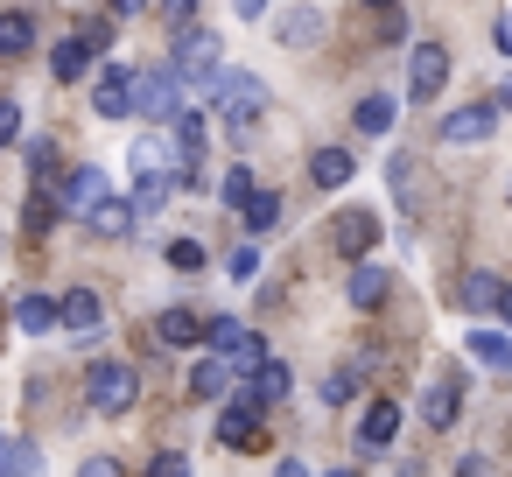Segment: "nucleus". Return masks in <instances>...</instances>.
<instances>
[{
  "label": "nucleus",
  "instance_id": "obj_1",
  "mask_svg": "<svg viewBox=\"0 0 512 477\" xmlns=\"http://www.w3.org/2000/svg\"><path fill=\"white\" fill-rule=\"evenodd\" d=\"M218 71H225V50H218V36H211V29H176V57H169V78H176V92L190 99V92L218 85Z\"/></svg>",
  "mask_w": 512,
  "mask_h": 477
},
{
  "label": "nucleus",
  "instance_id": "obj_2",
  "mask_svg": "<svg viewBox=\"0 0 512 477\" xmlns=\"http://www.w3.org/2000/svg\"><path fill=\"white\" fill-rule=\"evenodd\" d=\"M211 92H218V113H225V127H232V134L267 120V85H260L253 71H239V78H232V71H218V85H211Z\"/></svg>",
  "mask_w": 512,
  "mask_h": 477
},
{
  "label": "nucleus",
  "instance_id": "obj_3",
  "mask_svg": "<svg viewBox=\"0 0 512 477\" xmlns=\"http://www.w3.org/2000/svg\"><path fill=\"white\" fill-rule=\"evenodd\" d=\"M85 393H92V407H99V414H127V407H134V393H141V372H134L127 358H99V365L85 372Z\"/></svg>",
  "mask_w": 512,
  "mask_h": 477
},
{
  "label": "nucleus",
  "instance_id": "obj_4",
  "mask_svg": "<svg viewBox=\"0 0 512 477\" xmlns=\"http://www.w3.org/2000/svg\"><path fill=\"white\" fill-rule=\"evenodd\" d=\"M449 85V50L442 43H414L407 50V106H428Z\"/></svg>",
  "mask_w": 512,
  "mask_h": 477
},
{
  "label": "nucleus",
  "instance_id": "obj_5",
  "mask_svg": "<svg viewBox=\"0 0 512 477\" xmlns=\"http://www.w3.org/2000/svg\"><path fill=\"white\" fill-rule=\"evenodd\" d=\"M176 106H183V92H176V78H169V71H134L127 113H141V120H169Z\"/></svg>",
  "mask_w": 512,
  "mask_h": 477
},
{
  "label": "nucleus",
  "instance_id": "obj_6",
  "mask_svg": "<svg viewBox=\"0 0 512 477\" xmlns=\"http://www.w3.org/2000/svg\"><path fill=\"white\" fill-rule=\"evenodd\" d=\"M127 169H134V176H169V183H190V176H183V148H176L169 134H141V141H134V155H127Z\"/></svg>",
  "mask_w": 512,
  "mask_h": 477
},
{
  "label": "nucleus",
  "instance_id": "obj_7",
  "mask_svg": "<svg viewBox=\"0 0 512 477\" xmlns=\"http://www.w3.org/2000/svg\"><path fill=\"white\" fill-rule=\"evenodd\" d=\"M57 323L71 330V344H99V337H106V309H99L92 288H71V295L57 302Z\"/></svg>",
  "mask_w": 512,
  "mask_h": 477
},
{
  "label": "nucleus",
  "instance_id": "obj_8",
  "mask_svg": "<svg viewBox=\"0 0 512 477\" xmlns=\"http://www.w3.org/2000/svg\"><path fill=\"white\" fill-rule=\"evenodd\" d=\"M239 393H246V400H260V407H274V400H288V393H295V372H288L281 358H260V365L239 379Z\"/></svg>",
  "mask_w": 512,
  "mask_h": 477
},
{
  "label": "nucleus",
  "instance_id": "obj_9",
  "mask_svg": "<svg viewBox=\"0 0 512 477\" xmlns=\"http://www.w3.org/2000/svg\"><path fill=\"white\" fill-rule=\"evenodd\" d=\"M127 92H134V71L127 64H106L99 85H92V113L99 120H127Z\"/></svg>",
  "mask_w": 512,
  "mask_h": 477
},
{
  "label": "nucleus",
  "instance_id": "obj_10",
  "mask_svg": "<svg viewBox=\"0 0 512 477\" xmlns=\"http://www.w3.org/2000/svg\"><path fill=\"white\" fill-rule=\"evenodd\" d=\"M491 127H498V106H463V113L442 120V141L449 148H477V141H491Z\"/></svg>",
  "mask_w": 512,
  "mask_h": 477
},
{
  "label": "nucleus",
  "instance_id": "obj_11",
  "mask_svg": "<svg viewBox=\"0 0 512 477\" xmlns=\"http://www.w3.org/2000/svg\"><path fill=\"white\" fill-rule=\"evenodd\" d=\"M57 204H64V211H85V218H92V211L106 204V169H71V183H64V197H57Z\"/></svg>",
  "mask_w": 512,
  "mask_h": 477
},
{
  "label": "nucleus",
  "instance_id": "obj_12",
  "mask_svg": "<svg viewBox=\"0 0 512 477\" xmlns=\"http://www.w3.org/2000/svg\"><path fill=\"white\" fill-rule=\"evenodd\" d=\"M155 344H169V351L204 344V316H190V309H162V316H155Z\"/></svg>",
  "mask_w": 512,
  "mask_h": 477
},
{
  "label": "nucleus",
  "instance_id": "obj_13",
  "mask_svg": "<svg viewBox=\"0 0 512 477\" xmlns=\"http://www.w3.org/2000/svg\"><path fill=\"white\" fill-rule=\"evenodd\" d=\"M393 435H400V400H372L358 421V449H386Z\"/></svg>",
  "mask_w": 512,
  "mask_h": 477
},
{
  "label": "nucleus",
  "instance_id": "obj_14",
  "mask_svg": "<svg viewBox=\"0 0 512 477\" xmlns=\"http://www.w3.org/2000/svg\"><path fill=\"white\" fill-rule=\"evenodd\" d=\"M218 442H260V400H232L225 414H218Z\"/></svg>",
  "mask_w": 512,
  "mask_h": 477
},
{
  "label": "nucleus",
  "instance_id": "obj_15",
  "mask_svg": "<svg viewBox=\"0 0 512 477\" xmlns=\"http://www.w3.org/2000/svg\"><path fill=\"white\" fill-rule=\"evenodd\" d=\"M274 36H281L288 50H316V43H323V15H316V8H295V15L274 22Z\"/></svg>",
  "mask_w": 512,
  "mask_h": 477
},
{
  "label": "nucleus",
  "instance_id": "obj_16",
  "mask_svg": "<svg viewBox=\"0 0 512 477\" xmlns=\"http://www.w3.org/2000/svg\"><path fill=\"white\" fill-rule=\"evenodd\" d=\"M50 71H57L64 85H78V78H92V43H85V36H64V43L50 50Z\"/></svg>",
  "mask_w": 512,
  "mask_h": 477
},
{
  "label": "nucleus",
  "instance_id": "obj_17",
  "mask_svg": "<svg viewBox=\"0 0 512 477\" xmlns=\"http://www.w3.org/2000/svg\"><path fill=\"white\" fill-rule=\"evenodd\" d=\"M351 169H358V162H351V148H316V155H309L316 190H344V183H351Z\"/></svg>",
  "mask_w": 512,
  "mask_h": 477
},
{
  "label": "nucleus",
  "instance_id": "obj_18",
  "mask_svg": "<svg viewBox=\"0 0 512 477\" xmlns=\"http://www.w3.org/2000/svg\"><path fill=\"white\" fill-rule=\"evenodd\" d=\"M330 225H337V246L344 253H372V239H379V218L372 211H337Z\"/></svg>",
  "mask_w": 512,
  "mask_h": 477
},
{
  "label": "nucleus",
  "instance_id": "obj_19",
  "mask_svg": "<svg viewBox=\"0 0 512 477\" xmlns=\"http://www.w3.org/2000/svg\"><path fill=\"white\" fill-rule=\"evenodd\" d=\"M344 295H351V309H379V302H386V267L358 260V267H351V281H344Z\"/></svg>",
  "mask_w": 512,
  "mask_h": 477
},
{
  "label": "nucleus",
  "instance_id": "obj_20",
  "mask_svg": "<svg viewBox=\"0 0 512 477\" xmlns=\"http://www.w3.org/2000/svg\"><path fill=\"white\" fill-rule=\"evenodd\" d=\"M232 379H239V372H232V358H218V351H211V358L190 372V400H218Z\"/></svg>",
  "mask_w": 512,
  "mask_h": 477
},
{
  "label": "nucleus",
  "instance_id": "obj_21",
  "mask_svg": "<svg viewBox=\"0 0 512 477\" xmlns=\"http://www.w3.org/2000/svg\"><path fill=\"white\" fill-rule=\"evenodd\" d=\"M456 407H463V400H456V379H435V386L421 393V421H428V428H456Z\"/></svg>",
  "mask_w": 512,
  "mask_h": 477
},
{
  "label": "nucleus",
  "instance_id": "obj_22",
  "mask_svg": "<svg viewBox=\"0 0 512 477\" xmlns=\"http://www.w3.org/2000/svg\"><path fill=\"white\" fill-rule=\"evenodd\" d=\"M463 351H470L477 365H491V372H512V337H498V330H470Z\"/></svg>",
  "mask_w": 512,
  "mask_h": 477
},
{
  "label": "nucleus",
  "instance_id": "obj_23",
  "mask_svg": "<svg viewBox=\"0 0 512 477\" xmlns=\"http://www.w3.org/2000/svg\"><path fill=\"white\" fill-rule=\"evenodd\" d=\"M169 190H176L169 176H134V204H127V211H134V225H141V218H155V211L169 204Z\"/></svg>",
  "mask_w": 512,
  "mask_h": 477
},
{
  "label": "nucleus",
  "instance_id": "obj_24",
  "mask_svg": "<svg viewBox=\"0 0 512 477\" xmlns=\"http://www.w3.org/2000/svg\"><path fill=\"white\" fill-rule=\"evenodd\" d=\"M498 288H505V281L477 267V274H463V288H456V302H463V309H498Z\"/></svg>",
  "mask_w": 512,
  "mask_h": 477
},
{
  "label": "nucleus",
  "instance_id": "obj_25",
  "mask_svg": "<svg viewBox=\"0 0 512 477\" xmlns=\"http://www.w3.org/2000/svg\"><path fill=\"white\" fill-rule=\"evenodd\" d=\"M36 50V22L29 15H0V57H29Z\"/></svg>",
  "mask_w": 512,
  "mask_h": 477
},
{
  "label": "nucleus",
  "instance_id": "obj_26",
  "mask_svg": "<svg viewBox=\"0 0 512 477\" xmlns=\"http://www.w3.org/2000/svg\"><path fill=\"white\" fill-rule=\"evenodd\" d=\"M239 211H246V232H274V225H281V197H274V190H253Z\"/></svg>",
  "mask_w": 512,
  "mask_h": 477
},
{
  "label": "nucleus",
  "instance_id": "obj_27",
  "mask_svg": "<svg viewBox=\"0 0 512 477\" xmlns=\"http://www.w3.org/2000/svg\"><path fill=\"white\" fill-rule=\"evenodd\" d=\"M92 232H99V239H127V232H134V211H127V204H113V197H106V204H99V211H92Z\"/></svg>",
  "mask_w": 512,
  "mask_h": 477
},
{
  "label": "nucleus",
  "instance_id": "obj_28",
  "mask_svg": "<svg viewBox=\"0 0 512 477\" xmlns=\"http://www.w3.org/2000/svg\"><path fill=\"white\" fill-rule=\"evenodd\" d=\"M15 323H22L29 337H43V330L57 323V302H43V295H22V302H15Z\"/></svg>",
  "mask_w": 512,
  "mask_h": 477
},
{
  "label": "nucleus",
  "instance_id": "obj_29",
  "mask_svg": "<svg viewBox=\"0 0 512 477\" xmlns=\"http://www.w3.org/2000/svg\"><path fill=\"white\" fill-rule=\"evenodd\" d=\"M393 113H400V106H393V99H379V92H372V99H358V134H386V127H393Z\"/></svg>",
  "mask_w": 512,
  "mask_h": 477
},
{
  "label": "nucleus",
  "instance_id": "obj_30",
  "mask_svg": "<svg viewBox=\"0 0 512 477\" xmlns=\"http://www.w3.org/2000/svg\"><path fill=\"white\" fill-rule=\"evenodd\" d=\"M57 211H64V204H57L50 190H36V197L22 204V225H29V232H50V225H57Z\"/></svg>",
  "mask_w": 512,
  "mask_h": 477
},
{
  "label": "nucleus",
  "instance_id": "obj_31",
  "mask_svg": "<svg viewBox=\"0 0 512 477\" xmlns=\"http://www.w3.org/2000/svg\"><path fill=\"white\" fill-rule=\"evenodd\" d=\"M253 190H260V183H253V169H246V162H239V169H225V190H218V197H225V204H232V211H239V204H246V197H253Z\"/></svg>",
  "mask_w": 512,
  "mask_h": 477
},
{
  "label": "nucleus",
  "instance_id": "obj_32",
  "mask_svg": "<svg viewBox=\"0 0 512 477\" xmlns=\"http://www.w3.org/2000/svg\"><path fill=\"white\" fill-rule=\"evenodd\" d=\"M169 267H176V274H197V267H204V246H197V239H169Z\"/></svg>",
  "mask_w": 512,
  "mask_h": 477
},
{
  "label": "nucleus",
  "instance_id": "obj_33",
  "mask_svg": "<svg viewBox=\"0 0 512 477\" xmlns=\"http://www.w3.org/2000/svg\"><path fill=\"white\" fill-rule=\"evenodd\" d=\"M225 274H232V281H253V274H260V246H232V253H225Z\"/></svg>",
  "mask_w": 512,
  "mask_h": 477
},
{
  "label": "nucleus",
  "instance_id": "obj_34",
  "mask_svg": "<svg viewBox=\"0 0 512 477\" xmlns=\"http://www.w3.org/2000/svg\"><path fill=\"white\" fill-rule=\"evenodd\" d=\"M148 477H190V456H183V449H162V456L148 463Z\"/></svg>",
  "mask_w": 512,
  "mask_h": 477
},
{
  "label": "nucleus",
  "instance_id": "obj_35",
  "mask_svg": "<svg viewBox=\"0 0 512 477\" xmlns=\"http://www.w3.org/2000/svg\"><path fill=\"white\" fill-rule=\"evenodd\" d=\"M8 477H43V456H36L29 442H15V463H8Z\"/></svg>",
  "mask_w": 512,
  "mask_h": 477
},
{
  "label": "nucleus",
  "instance_id": "obj_36",
  "mask_svg": "<svg viewBox=\"0 0 512 477\" xmlns=\"http://www.w3.org/2000/svg\"><path fill=\"white\" fill-rule=\"evenodd\" d=\"M78 477H127V463H120V456H85Z\"/></svg>",
  "mask_w": 512,
  "mask_h": 477
},
{
  "label": "nucleus",
  "instance_id": "obj_37",
  "mask_svg": "<svg viewBox=\"0 0 512 477\" xmlns=\"http://www.w3.org/2000/svg\"><path fill=\"white\" fill-rule=\"evenodd\" d=\"M15 134H22V106L0 99V148H15Z\"/></svg>",
  "mask_w": 512,
  "mask_h": 477
},
{
  "label": "nucleus",
  "instance_id": "obj_38",
  "mask_svg": "<svg viewBox=\"0 0 512 477\" xmlns=\"http://www.w3.org/2000/svg\"><path fill=\"white\" fill-rule=\"evenodd\" d=\"M155 8H162L176 29H190V22H197V0H155Z\"/></svg>",
  "mask_w": 512,
  "mask_h": 477
},
{
  "label": "nucleus",
  "instance_id": "obj_39",
  "mask_svg": "<svg viewBox=\"0 0 512 477\" xmlns=\"http://www.w3.org/2000/svg\"><path fill=\"white\" fill-rule=\"evenodd\" d=\"M351 386H358L351 372H330V386H323V400H330V407H344V400H351Z\"/></svg>",
  "mask_w": 512,
  "mask_h": 477
},
{
  "label": "nucleus",
  "instance_id": "obj_40",
  "mask_svg": "<svg viewBox=\"0 0 512 477\" xmlns=\"http://www.w3.org/2000/svg\"><path fill=\"white\" fill-rule=\"evenodd\" d=\"M78 36H85V43H92V50H106V43H113V22H99V15H92V22H85V29H78Z\"/></svg>",
  "mask_w": 512,
  "mask_h": 477
},
{
  "label": "nucleus",
  "instance_id": "obj_41",
  "mask_svg": "<svg viewBox=\"0 0 512 477\" xmlns=\"http://www.w3.org/2000/svg\"><path fill=\"white\" fill-rule=\"evenodd\" d=\"M106 8H113V22H134V15H148V8H155V0H106Z\"/></svg>",
  "mask_w": 512,
  "mask_h": 477
},
{
  "label": "nucleus",
  "instance_id": "obj_42",
  "mask_svg": "<svg viewBox=\"0 0 512 477\" xmlns=\"http://www.w3.org/2000/svg\"><path fill=\"white\" fill-rule=\"evenodd\" d=\"M456 477H491V463H484V456H470V463H463Z\"/></svg>",
  "mask_w": 512,
  "mask_h": 477
},
{
  "label": "nucleus",
  "instance_id": "obj_43",
  "mask_svg": "<svg viewBox=\"0 0 512 477\" xmlns=\"http://www.w3.org/2000/svg\"><path fill=\"white\" fill-rule=\"evenodd\" d=\"M232 8H239V22H253V15L267 8V0H232Z\"/></svg>",
  "mask_w": 512,
  "mask_h": 477
},
{
  "label": "nucleus",
  "instance_id": "obj_44",
  "mask_svg": "<svg viewBox=\"0 0 512 477\" xmlns=\"http://www.w3.org/2000/svg\"><path fill=\"white\" fill-rule=\"evenodd\" d=\"M498 50H505V57H512V15H505V22H498Z\"/></svg>",
  "mask_w": 512,
  "mask_h": 477
},
{
  "label": "nucleus",
  "instance_id": "obj_45",
  "mask_svg": "<svg viewBox=\"0 0 512 477\" xmlns=\"http://www.w3.org/2000/svg\"><path fill=\"white\" fill-rule=\"evenodd\" d=\"M274 477H309V470H302V463L288 456V463H274Z\"/></svg>",
  "mask_w": 512,
  "mask_h": 477
},
{
  "label": "nucleus",
  "instance_id": "obj_46",
  "mask_svg": "<svg viewBox=\"0 0 512 477\" xmlns=\"http://www.w3.org/2000/svg\"><path fill=\"white\" fill-rule=\"evenodd\" d=\"M8 463H15V442H8V435H0V477H8Z\"/></svg>",
  "mask_w": 512,
  "mask_h": 477
},
{
  "label": "nucleus",
  "instance_id": "obj_47",
  "mask_svg": "<svg viewBox=\"0 0 512 477\" xmlns=\"http://www.w3.org/2000/svg\"><path fill=\"white\" fill-rule=\"evenodd\" d=\"M498 113H512V78H505V85H498Z\"/></svg>",
  "mask_w": 512,
  "mask_h": 477
},
{
  "label": "nucleus",
  "instance_id": "obj_48",
  "mask_svg": "<svg viewBox=\"0 0 512 477\" xmlns=\"http://www.w3.org/2000/svg\"><path fill=\"white\" fill-rule=\"evenodd\" d=\"M498 309H505V323H512V288H498Z\"/></svg>",
  "mask_w": 512,
  "mask_h": 477
},
{
  "label": "nucleus",
  "instance_id": "obj_49",
  "mask_svg": "<svg viewBox=\"0 0 512 477\" xmlns=\"http://www.w3.org/2000/svg\"><path fill=\"white\" fill-rule=\"evenodd\" d=\"M330 477H351V470H330Z\"/></svg>",
  "mask_w": 512,
  "mask_h": 477
},
{
  "label": "nucleus",
  "instance_id": "obj_50",
  "mask_svg": "<svg viewBox=\"0 0 512 477\" xmlns=\"http://www.w3.org/2000/svg\"><path fill=\"white\" fill-rule=\"evenodd\" d=\"M379 8H386V0H379Z\"/></svg>",
  "mask_w": 512,
  "mask_h": 477
}]
</instances>
